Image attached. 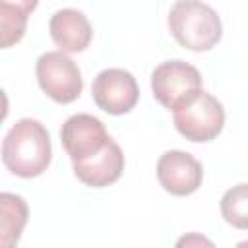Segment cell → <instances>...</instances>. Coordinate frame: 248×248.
Listing matches in <instances>:
<instances>
[{
	"mask_svg": "<svg viewBox=\"0 0 248 248\" xmlns=\"http://www.w3.org/2000/svg\"><path fill=\"white\" fill-rule=\"evenodd\" d=\"M167 23L176 43L194 52L211 50L223 35V23L217 12L202 0H176Z\"/></svg>",
	"mask_w": 248,
	"mask_h": 248,
	"instance_id": "2",
	"label": "cell"
},
{
	"mask_svg": "<svg viewBox=\"0 0 248 248\" xmlns=\"http://www.w3.org/2000/svg\"><path fill=\"white\" fill-rule=\"evenodd\" d=\"M27 215V203L21 196L10 192L0 194V244L4 248H12L19 242Z\"/></svg>",
	"mask_w": 248,
	"mask_h": 248,
	"instance_id": "11",
	"label": "cell"
},
{
	"mask_svg": "<svg viewBox=\"0 0 248 248\" xmlns=\"http://www.w3.org/2000/svg\"><path fill=\"white\" fill-rule=\"evenodd\" d=\"M157 178L163 190L169 194L190 196L202 186L203 169L194 155L180 149H170L157 161Z\"/></svg>",
	"mask_w": 248,
	"mask_h": 248,
	"instance_id": "7",
	"label": "cell"
},
{
	"mask_svg": "<svg viewBox=\"0 0 248 248\" xmlns=\"http://www.w3.org/2000/svg\"><path fill=\"white\" fill-rule=\"evenodd\" d=\"M190 242H202V244H211L209 240H203V238H200V236H190V238H182V240H178V246H182V244H190Z\"/></svg>",
	"mask_w": 248,
	"mask_h": 248,
	"instance_id": "15",
	"label": "cell"
},
{
	"mask_svg": "<svg viewBox=\"0 0 248 248\" xmlns=\"http://www.w3.org/2000/svg\"><path fill=\"white\" fill-rule=\"evenodd\" d=\"M48 31H50L54 45L66 54L85 50L93 37V29L85 14L74 8L58 10L50 17Z\"/></svg>",
	"mask_w": 248,
	"mask_h": 248,
	"instance_id": "10",
	"label": "cell"
},
{
	"mask_svg": "<svg viewBox=\"0 0 248 248\" xmlns=\"http://www.w3.org/2000/svg\"><path fill=\"white\" fill-rule=\"evenodd\" d=\"M0 4H6V6H12V8H17V10H21L23 14H31L35 8H37V4H39V0H0Z\"/></svg>",
	"mask_w": 248,
	"mask_h": 248,
	"instance_id": "14",
	"label": "cell"
},
{
	"mask_svg": "<svg viewBox=\"0 0 248 248\" xmlns=\"http://www.w3.org/2000/svg\"><path fill=\"white\" fill-rule=\"evenodd\" d=\"M91 95L101 110L108 114H126L136 107L140 99V87L128 70L107 68L95 76Z\"/></svg>",
	"mask_w": 248,
	"mask_h": 248,
	"instance_id": "6",
	"label": "cell"
},
{
	"mask_svg": "<svg viewBox=\"0 0 248 248\" xmlns=\"http://www.w3.org/2000/svg\"><path fill=\"white\" fill-rule=\"evenodd\" d=\"M221 215L234 229L248 231V184L229 188L221 198Z\"/></svg>",
	"mask_w": 248,
	"mask_h": 248,
	"instance_id": "12",
	"label": "cell"
},
{
	"mask_svg": "<svg viewBox=\"0 0 248 248\" xmlns=\"http://www.w3.org/2000/svg\"><path fill=\"white\" fill-rule=\"evenodd\" d=\"M60 140L70 159L81 161L99 153L110 138L105 130V124L99 118H95L93 114L79 112L70 116L62 124Z\"/></svg>",
	"mask_w": 248,
	"mask_h": 248,
	"instance_id": "8",
	"label": "cell"
},
{
	"mask_svg": "<svg viewBox=\"0 0 248 248\" xmlns=\"http://www.w3.org/2000/svg\"><path fill=\"white\" fill-rule=\"evenodd\" d=\"M35 72L41 89L56 103H72L83 89V79L78 64L62 50L41 54Z\"/></svg>",
	"mask_w": 248,
	"mask_h": 248,
	"instance_id": "4",
	"label": "cell"
},
{
	"mask_svg": "<svg viewBox=\"0 0 248 248\" xmlns=\"http://www.w3.org/2000/svg\"><path fill=\"white\" fill-rule=\"evenodd\" d=\"M74 174L91 188H103L116 182L124 170V153L114 140H108L107 145L81 161H72Z\"/></svg>",
	"mask_w": 248,
	"mask_h": 248,
	"instance_id": "9",
	"label": "cell"
},
{
	"mask_svg": "<svg viewBox=\"0 0 248 248\" xmlns=\"http://www.w3.org/2000/svg\"><path fill=\"white\" fill-rule=\"evenodd\" d=\"M27 14H23L17 8L0 4V41L2 48H10L12 45L19 43L25 35L27 27Z\"/></svg>",
	"mask_w": 248,
	"mask_h": 248,
	"instance_id": "13",
	"label": "cell"
},
{
	"mask_svg": "<svg viewBox=\"0 0 248 248\" xmlns=\"http://www.w3.org/2000/svg\"><path fill=\"white\" fill-rule=\"evenodd\" d=\"M174 128L190 141H211L225 126L223 105L207 91L200 89L172 110Z\"/></svg>",
	"mask_w": 248,
	"mask_h": 248,
	"instance_id": "3",
	"label": "cell"
},
{
	"mask_svg": "<svg viewBox=\"0 0 248 248\" xmlns=\"http://www.w3.org/2000/svg\"><path fill=\"white\" fill-rule=\"evenodd\" d=\"M200 89H203L202 74L198 68L182 60H167L159 64L151 74L153 97L169 110H174Z\"/></svg>",
	"mask_w": 248,
	"mask_h": 248,
	"instance_id": "5",
	"label": "cell"
},
{
	"mask_svg": "<svg viewBox=\"0 0 248 248\" xmlns=\"http://www.w3.org/2000/svg\"><path fill=\"white\" fill-rule=\"evenodd\" d=\"M52 159V145L46 128L35 118L17 120L2 141L4 167L21 178H33L46 170Z\"/></svg>",
	"mask_w": 248,
	"mask_h": 248,
	"instance_id": "1",
	"label": "cell"
}]
</instances>
